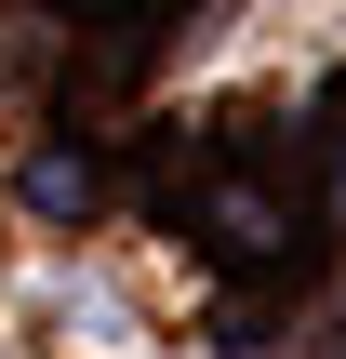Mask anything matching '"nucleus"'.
I'll use <instances>...</instances> for the list:
<instances>
[{
  "instance_id": "obj_1",
  "label": "nucleus",
  "mask_w": 346,
  "mask_h": 359,
  "mask_svg": "<svg viewBox=\"0 0 346 359\" xmlns=\"http://www.w3.org/2000/svg\"><path fill=\"white\" fill-rule=\"evenodd\" d=\"M27 200H40V213H80V200H93V160H40Z\"/></svg>"
}]
</instances>
